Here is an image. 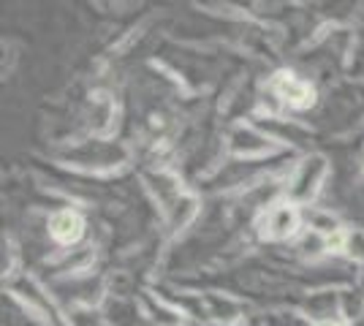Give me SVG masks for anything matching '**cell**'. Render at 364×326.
<instances>
[{
    "label": "cell",
    "mask_w": 364,
    "mask_h": 326,
    "mask_svg": "<svg viewBox=\"0 0 364 326\" xmlns=\"http://www.w3.org/2000/svg\"><path fill=\"white\" fill-rule=\"evenodd\" d=\"M274 90L283 95L289 104H294V107H299V109L313 104V87H310L307 82H302V79H296L294 74H277Z\"/></svg>",
    "instance_id": "cell-1"
},
{
    "label": "cell",
    "mask_w": 364,
    "mask_h": 326,
    "mask_svg": "<svg viewBox=\"0 0 364 326\" xmlns=\"http://www.w3.org/2000/svg\"><path fill=\"white\" fill-rule=\"evenodd\" d=\"M294 226H296V215H294V210H289V207H280L269 217V229H272L274 237H286V234L294 232Z\"/></svg>",
    "instance_id": "cell-3"
},
{
    "label": "cell",
    "mask_w": 364,
    "mask_h": 326,
    "mask_svg": "<svg viewBox=\"0 0 364 326\" xmlns=\"http://www.w3.org/2000/svg\"><path fill=\"white\" fill-rule=\"evenodd\" d=\"M318 326H334V324H318Z\"/></svg>",
    "instance_id": "cell-4"
},
{
    "label": "cell",
    "mask_w": 364,
    "mask_h": 326,
    "mask_svg": "<svg viewBox=\"0 0 364 326\" xmlns=\"http://www.w3.org/2000/svg\"><path fill=\"white\" fill-rule=\"evenodd\" d=\"M52 237L60 242H76L82 237V217L76 212H58L52 217Z\"/></svg>",
    "instance_id": "cell-2"
}]
</instances>
